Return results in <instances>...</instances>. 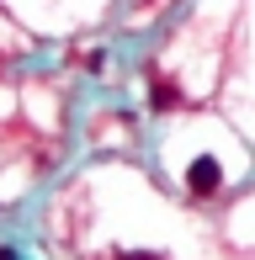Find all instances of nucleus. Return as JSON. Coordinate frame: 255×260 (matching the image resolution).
<instances>
[{"label":"nucleus","instance_id":"obj_1","mask_svg":"<svg viewBox=\"0 0 255 260\" xmlns=\"http://www.w3.org/2000/svg\"><path fill=\"white\" fill-rule=\"evenodd\" d=\"M218 186H224V165H218L213 154L192 159V170H186V191H192V197H213Z\"/></svg>","mask_w":255,"mask_h":260},{"label":"nucleus","instance_id":"obj_2","mask_svg":"<svg viewBox=\"0 0 255 260\" xmlns=\"http://www.w3.org/2000/svg\"><path fill=\"white\" fill-rule=\"evenodd\" d=\"M149 106H154V112H170V106H181V90L170 85V80H154V85H149Z\"/></svg>","mask_w":255,"mask_h":260},{"label":"nucleus","instance_id":"obj_3","mask_svg":"<svg viewBox=\"0 0 255 260\" xmlns=\"http://www.w3.org/2000/svg\"><path fill=\"white\" fill-rule=\"evenodd\" d=\"M117 260H160V255H128V250H122V255H117Z\"/></svg>","mask_w":255,"mask_h":260},{"label":"nucleus","instance_id":"obj_4","mask_svg":"<svg viewBox=\"0 0 255 260\" xmlns=\"http://www.w3.org/2000/svg\"><path fill=\"white\" fill-rule=\"evenodd\" d=\"M0 260H16V250H0Z\"/></svg>","mask_w":255,"mask_h":260}]
</instances>
